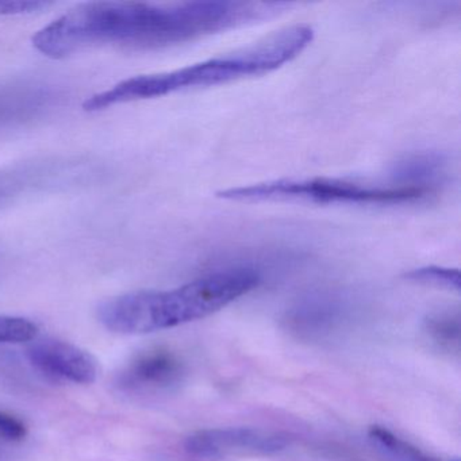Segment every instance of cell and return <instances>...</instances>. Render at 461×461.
<instances>
[{"instance_id":"obj_1","label":"cell","mask_w":461,"mask_h":461,"mask_svg":"<svg viewBox=\"0 0 461 461\" xmlns=\"http://www.w3.org/2000/svg\"><path fill=\"white\" fill-rule=\"evenodd\" d=\"M264 18L261 4L191 2L175 6L134 2L80 5L37 32L33 47L60 60L96 44L155 48L180 44Z\"/></svg>"},{"instance_id":"obj_2","label":"cell","mask_w":461,"mask_h":461,"mask_svg":"<svg viewBox=\"0 0 461 461\" xmlns=\"http://www.w3.org/2000/svg\"><path fill=\"white\" fill-rule=\"evenodd\" d=\"M314 40L309 25H294L264 41L230 53L164 74L131 77L109 90L90 96L86 112H101L115 104L158 98L188 88L212 87L245 77H261L298 58Z\"/></svg>"},{"instance_id":"obj_3","label":"cell","mask_w":461,"mask_h":461,"mask_svg":"<svg viewBox=\"0 0 461 461\" xmlns=\"http://www.w3.org/2000/svg\"><path fill=\"white\" fill-rule=\"evenodd\" d=\"M260 283L248 267L221 269L167 291H134L98 306L102 325L114 333L147 334L185 325L214 314L247 295Z\"/></svg>"},{"instance_id":"obj_4","label":"cell","mask_w":461,"mask_h":461,"mask_svg":"<svg viewBox=\"0 0 461 461\" xmlns=\"http://www.w3.org/2000/svg\"><path fill=\"white\" fill-rule=\"evenodd\" d=\"M420 188L379 187L336 179L276 180L218 193L226 201H302L312 203H404L428 195Z\"/></svg>"},{"instance_id":"obj_5","label":"cell","mask_w":461,"mask_h":461,"mask_svg":"<svg viewBox=\"0 0 461 461\" xmlns=\"http://www.w3.org/2000/svg\"><path fill=\"white\" fill-rule=\"evenodd\" d=\"M287 442L285 434L261 429H206L191 434L185 449L196 458L222 460L234 456L274 455L285 449Z\"/></svg>"},{"instance_id":"obj_6","label":"cell","mask_w":461,"mask_h":461,"mask_svg":"<svg viewBox=\"0 0 461 461\" xmlns=\"http://www.w3.org/2000/svg\"><path fill=\"white\" fill-rule=\"evenodd\" d=\"M29 361L56 379L91 384L98 376V363L87 350L56 339H36L26 350Z\"/></svg>"},{"instance_id":"obj_7","label":"cell","mask_w":461,"mask_h":461,"mask_svg":"<svg viewBox=\"0 0 461 461\" xmlns=\"http://www.w3.org/2000/svg\"><path fill=\"white\" fill-rule=\"evenodd\" d=\"M182 363L167 350H150L134 358L121 374V385L131 390L166 388L179 382Z\"/></svg>"},{"instance_id":"obj_8","label":"cell","mask_w":461,"mask_h":461,"mask_svg":"<svg viewBox=\"0 0 461 461\" xmlns=\"http://www.w3.org/2000/svg\"><path fill=\"white\" fill-rule=\"evenodd\" d=\"M444 172V161L437 155H417L401 161L395 168V175L401 182H407V187L420 188L431 193L434 183Z\"/></svg>"},{"instance_id":"obj_9","label":"cell","mask_w":461,"mask_h":461,"mask_svg":"<svg viewBox=\"0 0 461 461\" xmlns=\"http://www.w3.org/2000/svg\"><path fill=\"white\" fill-rule=\"evenodd\" d=\"M369 441L388 461H437L383 426H371Z\"/></svg>"},{"instance_id":"obj_10","label":"cell","mask_w":461,"mask_h":461,"mask_svg":"<svg viewBox=\"0 0 461 461\" xmlns=\"http://www.w3.org/2000/svg\"><path fill=\"white\" fill-rule=\"evenodd\" d=\"M406 279L420 285H434L447 290H460V272L442 267H425L406 274Z\"/></svg>"},{"instance_id":"obj_11","label":"cell","mask_w":461,"mask_h":461,"mask_svg":"<svg viewBox=\"0 0 461 461\" xmlns=\"http://www.w3.org/2000/svg\"><path fill=\"white\" fill-rule=\"evenodd\" d=\"M39 328L26 318L0 315V344H20L36 339Z\"/></svg>"},{"instance_id":"obj_12","label":"cell","mask_w":461,"mask_h":461,"mask_svg":"<svg viewBox=\"0 0 461 461\" xmlns=\"http://www.w3.org/2000/svg\"><path fill=\"white\" fill-rule=\"evenodd\" d=\"M428 330L437 342L442 345L458 344L460 320L458 315L439 314L428 321Z\"/></svg>"},{"instance_id":"obj_13","label":"cell","mask_w":461,"mask_h":461,"mask_svg":"<svg viewBox=\"0 0 461 461\" xmlns=\"http://www.w3.org/2000/svg\"><path fill=\"white\" fill-rule=\"evenodd\" d=\"M50 6L40 0H0V15L33 14Z\"/></svg>"},{"instance_id":"obj_14","label":"cell","mask_w":461,"mask_h":461,"mask_svg":"<svg viewBox=\"0 0 461 461\" xmlns=\"http://www.w3.org/2000/svg\"><path fill=\"white\" fill-rule=\"evenodd\" d=\"M28 429L18 418L0 411V437L9 441H21L25 438Z\"/></svg>"}]
</instances>
